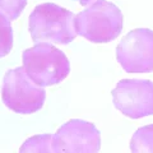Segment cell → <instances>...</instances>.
I'll return each mask as SVG.
<instances>
[{
  "mask_svg": "<svg viewBox=\"0 0 153 153\" xmlns=\"http://www.w3.org/2000/svg\"><path fill=\"white\" fill-rule=\"evenodd\" d=\"M123 22V13L115 4L98 0L75 16V31L91 42L107 44L121 33Z\"/></svg>",
  "mask_w": 153,
  "mask_h": 153,
  "instance_id": "1",
  "label": "cell"
},
{
  "mask_svg": "<svg viewBox=\"0 0 153 153\" xmlns=\"http://www.w3.org/2000/svg\"><path fill=\"white\" fill-rule=\"evenodd\" d=\"M30 32L35 42L68 45L76 36L75 16L56 4H41L30 16Z\"/></svg>",
  "mask_w": 153,
  "mask_h": 153,
  "instance_id": "2",
  "label": "cell"
},
{
  "mask_svg": "<svg viewBox=\"0 0 153 153\" xmlns=\"http://www.w3.org/2000/svg\"><path fill=\"white\" fill-rule=\"evenodd\" d=\"M22 61L30 78L41 87L59 84L70 73L68 57L50 42H37L25 50Z\"/></svg>",
  "mask_w": 153,
  "mask_h": 153,
  "instance_id": "3",
  "label": "cell"
},
{
  "mask_svg": "<svg viewBox=\"0 0 153 153\" xmlns=\"http://www.w3.org/2000/svg\"><path fill=\"white\" fill-rule=\"evenodd\" d=\"M4 105L17 114L30 115L42 108L46 98L44 87L36 84L27 74L26 69H10L4 76L1 87Z\"/></svg>",
  "mask_w": 153,
  "mask_h": 153,
  "instance_id": "4",
  "label": "cell"
},
{
  "mask_svg": "<svg viewBox=\"0 0 153 153\" xmlns=\"http://www.w3.org/2000/svg\"><path fill=\"white\" fill-rule=\"evenodd\" d=\"M116 59L128 73L153 71V31L137 28L129 32L117 45Z\"/></svg>",
  "mask_w": 153,
  "mask_h": 153,
  "instance_id": "5",
  "label": "cell"
},
{
  "mask_svg": "<svg viewBox=\"0 0 153 153\" xmlns=\"http://www.w3.org/2000/svg\"><path fill=\"white\" fill-rule=\"evenodd\" d=\"M114 106L130 119L153 115V82L123 79L112 91Z\"/></svg>",
  "mask_w": 153,
  "mask_h": 153,
  "instance_id": "6",
  "label": "cell"
},
{
  "mask_svg": "<svg viewBox=\"0 0 153 153\" xmlns=\"http://www.w3.org/2000/svg\"><path fill=\"white\" fill-rule=\"evenodd\" d=\"M52 152H98L101 133L92 123L71 119L52 134Z\"/></svg>",
  "mask_w": 153,
  "mask_h": 153,
  "instance_id": "7",
  "label": "cell"
},
{
  "mask_svg": "<svg viewBox=\"0 0 153 153\" xmlns=\"http://www.w3.org/2000/svg\"><path fill=\"white\" fill-rule=\"evenodd\" d=\"M130 149L138 153L153 152V124L143 126L134 133L130 140Z\"/></svg>",
  "mask_w": 153,
  "mask_h": 153,
  "instance_id": "8",
  "label": "cell"
},
{
  "mask_svg": "<svg viewBox=\"0 0 153 153\" xmlns=\"http://www.w3.org/2000/svg\"><path fill=\"white\" fill-rule=\"evenodd\" d=\"M10 19L0 12V57L7 56L13 47V30Z\"/></svg>",
  "mask_w": 153,
  "mask_h": 153,
  "instance_id": "9",
  "label": "cell"
},
{
  "mask_svg": "<svg viewBox=\"0 0 153 153\" xmlns=\"http://www.w3.org/2000/svg\"><path fill=\"white\" fill-rule=\"evenodd\" d=\"M52 135L44 134V135L32 137L23 143L21 152H52Z\"/></svg>",
  "mask_w": 153,
  "mask_h": 153,
  "instance_id": "10",
  "label": "cell"
},
{
  "mask_svg": "<svg viewBox=\"0 0 153 153\" xmlns=\"http://www.w3.org/2000/svg\"><path fill=\"white\" fill-rule=\"evenodd\" d=\"M27 5V0H0V12L10 19H16L21 16Z\"/></svg>",
  "mask_w": 153,
  "mask_h": 153,
  "instance_id": "11",
  "label": "cell"
},
{
  "mask_svg": "<svg viewBox=\"0 0 153 153\" xmlns=\"http://www.w3.org/2000/svg\"><path fill=\"white\" fill-rule=\"evenodd\" d=\"M76 1H79V4H82V5H91L92 3L98 1V0H76Z\"/></svg>",
  "mask_w": 153,
  "mask_h": 153,
  "instance_id": "12",
  "label": "cell"
}]
</instances>
